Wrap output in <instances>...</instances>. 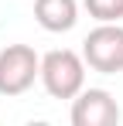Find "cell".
<instances>
[{
  "mask_svg": "<svg viewBox=\"0 0 123 126\" xmlns=\"http://www.w3.org/2000/svg\"><path fill=\"white\" fill-rule=\"evenodd\" d=\"M41 82L48 89V95L55 99H75L85 82V58L68 48L48 51L41 58Z\"/></svg>",
  "mask_w": 123,
  "mask_h": 126,
  "instance_id": "cell-1",
  "label": "cell"
},
{
  "mask_svg": "<svg viewBox=\"0 0 123 126\" xmlns=\"http://www.w3.org/2000/svg\"><path fill=\"white\" fill-rule=\"evenodd\" d=\"M82 58L102 75L123 72V27L116 21H102L96 31H89V38L82 41Z\"/></svg>",
  "mask_w": 123,
  "mask_h": 126,
  "instance_id": "cell-2",
  "label": "cell"
},
{
  "mask_svg": "<svg viewBox=\"0 0 123 126\" xmlns=\"http://www.w3.org/2000/svg\"><path fill=\"white\" fill-rule=\"evenodd\" d=\"M41 75V58L31 44H7L0 51V95H20Z\"/></svg>",
  "mask_w": 123,
  "mask_h": 126,
  "instance_id": "cell-3",
  "label": "cell"
},
{
  "mask_svg": "<svg viewBox=\"0 0 123 126\" xmlns=\"http://www.w3.org/2000/svg\"><path fill=\"white\" fill-rule=\"evenodd\" d=\"M72 123L75 126H116L120 106L106 89H85L72 106Z\"/></svg>",
  "mask_w": 123,
  "mask_h": 126,
  "instance_id": "cell-4",
  "label": "cell"
},
{
  "mask_svg": "<svg viewBox=\"0 0 123 126\" xmlns=\"http://www.w3.org/2000/svg\"><path fill=\"white\" fill-rule=\"evenodd\" d=\"M34 17L44 31H68L79 17V7L75 0H34Z\"/></svg>",
  "mask_w": 123,
  "mask_h": 126,
  "instance_id": "cell-5",
  "label": "cell"
},
{
  "mask_svg": "<svg viewBox=\"0 0 123 126\" xmlns=\"http://www.w3.org/2000/svg\"><path fill=\"white\" fill-rule=\"evenodd\" d=\"M85 10L96 21H120L123 17V0H85Z\"/></svg>",
  "mask_w": 123,
  "mask_h": 126,
  "instance_id": "cell-6",
  "label": "cell"
}]
</instances>
